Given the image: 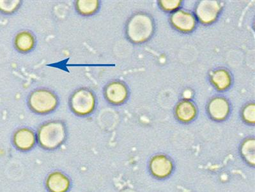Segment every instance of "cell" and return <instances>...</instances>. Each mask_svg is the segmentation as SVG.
I'll list each match as a JSON object with an SVG mask.
<instances>
[{"label":"cell","instance_id":"cell-1","mask_svg":"<svg viewBox=\"0 0 255 192\" xmlns=\"http://www.w3.org/2000/svg\"><path fill=\"white\" fill-rule=\"evenodd\" d=\"M154 24L148 14L139 13L128 21L126 32L128 39L134 43L146 41L152 35Z\"/></svg>","mask_w":255,"mask_h":192},{"label":"cell","instance_id":"cell-2","mask_svg":"<svg viewBox=\"0 0 255 192\" xmlns=\"http://www.w3.org/2000/svg\"><path fill=\"white\" fill-rule=\"evenodd\" d=\"M39 140L42 146L55 148L64 139V126L60 123H50L43 126L39 133Z\"/></svg>","mask_w":255,"mask_h":192},{"label":"cell","instance_id":"cell-3","mask_svg":"<svg viewBox=\"0 0 255 192\" xmlns=\"http://www.w3.org/2000/svg\"><path fill=\"white\" fill-rule=\"evenodd\" d=\"M29 103L31 109L35 112L46 113L55 108L57 99L51 92L46 90H38L31 95Z\"/></svg>","mask_w":255,"mask_h":192},{"label":"cell","instance_id":"cell-4","mask_svg":"<svg viewBox=\"0 0 255 192\" xmlns=\"http://www.w3.org/2000/svg\"><path fill=\"white\" fill-rule=\"evenodd\" d=\"M71 105L72 109L76 114L80 115L89 114L94 108V95L88 90H78L72 97Z\"/></svg>","mask_w":255,"mask_h":192},{"label":"cell","instance_id":"cell-5","mask_svg":"<svg viewBox=\"0 0 255 192\" xmlns=\"http://www.w3.org/2000/svg\"><path fill=\"white\" fill-rule=\"evenodd\" d=\"M221 10L220 2L202 1L196 7V16L202 24H209L215 21Z\"/></svg>","mask_w":255,"mask_h":192},{"label":"cell","instance_id":"cell-6","mask_svg":"<svg viewBox=\"0 0 255 192\" xmlns=\"http://www.w3.org/2000/svg\"><path fill=\"white\" fill-rule=\"evenodd\" d=\"M171 25L176 30L183 33H189L195 28L196 21L195 15L184 10H176L170 17Z\"/></svg>","mask_w":255,"mask_h":192},{"label":"cell","instance_id":"cell-7","mask_svg":"<svg viewBox=\"0 0 255 192\" xmlns=\"http://www.w3.org/2000/svg\"><path fill=\"white\" fill-rule=\"evenodd\" d=\"M230 111L229 101L222 97H216L211 99L207 107L210 117L215 121H223L229 116Z\"/></svg>","mask_w":255,"mask_h":192},{"label":"cell","instance_id":"cell-8","mask_svg":"<svg viewBox=\"0 0 255 192\" xmlns=\"http://www.w3.org/2000/svg\"><path fill=\"white\" fill-rule=\"evenodd\" d=\"M150 169L153 175L156 177L165 178L173 170L172 162L165 156H156L151 160Z\"/></svg>","mask_w":255,"mask_h":192},{"label":"cell","instance_id":"cell-9","mask_svg":"<svg viewBox=\"0 0 255 192\" xmlns=\"http://www.w3.org/2000/svg\"><path fill=\"white\" fill-rule=\"evenodd\" d=\"M128 95L127 87L119 81L111 83L106 89V97L108 100L115 105L124 103L127 99Z\"/></svg>","mask_w":255,"mask_h":192},{"label":"cell","instance_id":"cell-10","mask_svg":"<svg viewBox=\"0 0 255 192\" xmlns=\"http://www.w3.org/2000/svg\"><path fill=\"white\" fill-rule=\"evenodd\" d=\"M175 115L180 121L189 123L195 118L197 110L195 104L188 99L180 101L175 110Z\"/></svg>","mask_w":255,"mask_h":192},{"label":"cell","instance_id":"cell-11","mask_svg":"<svg viewBox=\"0 0 255 192\" xmlns=\"http://www.w3.org/2000/svg\"><path fill=\"white\" fill-rule=\"evenodd\" d=\"M212 84L218 90H225L229 89L231 85L232 77L227 69H216L211 74Z\"/></svg>","mask_w":255,"mask_h":192},{"label":"cell","instance_id":"cell-12","mask_svg":"<svg viewBox=\"0 0 255 192\" xmlns=\"http://www.w3.org/2000/svg\"><path fill=\"white\" fill-rule=\"evenodd\" d=\"M14 142L18 148H30L34 144V135L30 130H20L15 135Z\"/></svg>","mask_w":255,"mask_h":192},{"label":"cell","instance_id":"cell-13","mask_svg":"<svg viewBox=\"0 0 255 192\" xmlns=\"http://www.w3.org/2000/svg\"><path fill=\"white\" fill-rule=\"evenodd\" d=\"M48 186L53 192H64L68 188V181L64 176L56 174L49 178Z\"/></svg>","mask_w":255,"mask_h":192},{"label":"cell","instance_id":"cell-14","mask_svg":"<svg viewBox=\"0 0 255 192\" xmlns=\"http://www.w3.org/2000/svg\"><path fill=\"white\" fill-rule=\"evenodd\" d=\"M34 44L33 36L28 32L19 33L15 40V45L20 51H28L32 48Z\"/></svg>","mask_w":255,"mask_h":192},{"label":"cell","instance_id":"cell-15","mask_svg":"<svg viewBox=\"0 0 255 192\" xmlns=\"http://www.w3.org/2000/svg\"><path fill=\"white\" fill-rule=\"evenodd\" d=\"M243 157L250 164H255V141L254 139H248L245 142L241 148Z\"/></svg>","mask_w":255,"mask_h":192},{"label":"cell","instance_id":"cell-16","mask_svg":"<svg viewBox=\"0 0 255 192\" xmlns=\"http://www.w3.org/2000/svg\"><path fill=\"white\" fill-rule=\"evenodd\" d=\"M77 6L80 12L83 14H90L97 10L98 7V1H79Z\"/></svg>","mask_w":255,"mask_h":192},{"label":"cell","instance_id":"cell-17","mask_svg":"<svg viewBox=\"0 0 255 192\" xmlns=\"http://www.w3.org/2000/svg\"><path fill=\"white\" fill-rule=\"evenodd\" d=\"M243 119L250 124L255 123V105L249 104L246 106L243 111Z\"/></svg>","mask_w":255,"mask_h":192},{"label":"cell","instance_id":"cell-18","mask_svg":"<svg viewBox=\"0 0 255 192\" xmlns=\"http://www.w3.org/2000/svg\"><path fill=\"white\" fill-rule=\"evenodd\" d=\"M159 6H161L162 10L165 11H176L179 8L181 1H161L159 2Z\"/></svg>","mask_w":255,"mask_h":192},{"label":"cell","instance_id":"cell-19","mask_svg":"<svg viewBox=\"0 0 255 192\" xmlns=\"http://www.w3.org/2000/svg\"><path fill=\"white\" fill-rule=\"evenodd\" d=\"M18 4H19L18 1H0V8L6 12H10V11L14 10L17 7Z\"/></svg>","mask_w":255,"mask_h":192}]
</instances>
